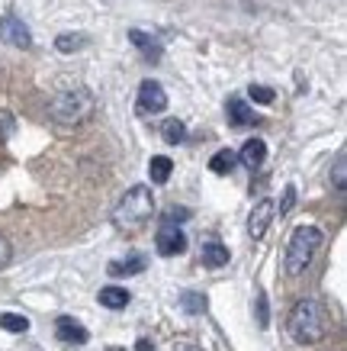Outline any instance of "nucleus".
Returning <instances> with one entry per match:
<instances>
[{
    "mask_svg": "<svg viewBox=\"0 0 347 351\" xmlns=\"http://www.w3.org/2000/svg\"><path fill=\"white\" fill-rule=\"evenodd\" d=\"M155 248H158L161 258H174V255H183L187 252V235L180 229V223H164L158 226V235H155Z\"/></svg>",
    "mask_w": 347,
    "mask_h": 351,
    "instance_id": "39448f33",
    "label": "nucleus"
},
{
    "mask_svg": "<svg viewBox=\"0 0 347 351\" xmlns=\"http://www.w3.org/2000/svg\"><path fill=\"white\" fill-rule=\"evenodd\" d=\"M155 216V193L145 184H136L123 193V200L116 203L113 210V226L119 232H138L145 229L148 219Z\"/></svg>",
    "mask_w": 347,
    "mask_h": 351,
    "instance_id": "f03ea898",
    "label": "nucleus"
},
{
    "mask_svg": "<svg viewBox=\"0 0 347 351\" xmlns=\"http://www.w3.org/2000/svg\"><path fill=\"white\" fill-rule=\"evenodd\" d=\"M187 210H177V206H174V210H168V216H164V219H170V223H183V219H187Z\"/></svg>",
    "mask_w": 347,
    "mask_h": 351,
    "instance_id": "cd10ccee",
    "label": "nucleus"
},
{
    "mask_svg": "<svg viewBox=\"0 0 347 351\" xmlns=\"http://www.w3.org/2000/svg\"><path fill=\"white\" fill-rule=\"evenodd\" d=\"M13 132H16V117L7 113V110H0V142H7Z\"/></svg>",
    "mask_w": 347,
    "mask_h": 351,
    "instance_id": "4be33fe9",
    "label": "nucleus"
},
{
    "mask_svg": "<svg viewBox=\"0 0 347 351\" xmlns=\"http://www.w3.org/2000/svg\"><path fill=\"white\" fill-rule=\"evenodd\" d=\"M235 165H238V152H231V149H219L216 155H212V161H209L212 174H229Z\"/></svg>",
    "mask_w": 347,
    "mask_h": 351,
    "instance_id": "f3484780",
    "label": "nucleus"
},
{
    "mask_svg": "<svg viewBox=\"0 0 347 351\" xmlns=\"http://www.w3.org/2000/svg\"><path fill=\"white\" fill-rule=\"evenodd\" d=\"M331 181H335L337 191H344V187H347V161H344V155H337L335 171H331Z\"/></svg>",
    "mask_w": 347,
    "mask_h": 351,
    "instance_id": "5701e85b",
    "label": "nucleus"
},
{
    "mask_svg": "<svg viewBox=\"0 0 347 351\" xmlns=\"http://www.w3.org/2000/svg\"><path fill=\"white\" fill-rule=\"evenodd\" d=\"M0 39H3L7 45H13V49H29L32 32H29V26H26L20 16L7 13V16H0Z\"/></svg>",
    "mask_w": 347,
    "mask_h": 351,
    "instance_id": "0eeeda50",
    "label": "nucleus"
},
{
    "mask_svg": "<svg viewBox=\"0 0 347 351\" xmlns=\"http://www.w3.org/2000/svg\"><path fill=\"white\" fill-rule=\"evenodd\" d=\"M161 136H164V142H168V145H180V142L187 138V126H183L180 119H164Z\"/></svg>",
    "mask_w": 347,
    "mask_h": 351,
    "instance_id": "a211bd4d",
    "label": "nucleus"
},
{
    "mask_svg": "<svg viewBox=\"0 0 347 351\" xmlns=\"http://www.w3.org/2000/svg\"><path fill=\"white\" fill-rule=\"evenodd\" d=\"M180 309H183V313H193V316H200V313L209 309V303H206L203 293H183V297H180Z\"/></svg>",
    "mask_w": 347,
    "mask_h": 351,
    "instance_id": "aec40b11",
    "label": "nucleus"
},
{
    "mask_svg": "<svg viewBox=\"0 0 347 351\" xmlns=\"http://www.w3.org/2000/svg\"><path fill=\"white\" fill-rule=\"evenodd\" d=\"M55 335H58V341H68V345H84L90 339V332L77 319H71V316H62V319L55 322Z\"/></svg>",
    "mask_w": 347,
    "mask_h": 351,
    "instance_id": "1a4fd4ad",
    "label": "nucleus"
},
{
    "mask_svg": "<svg viewBox=\"0 0 347 351\" xmlns=\"http://www.w3.org/2000/svg\"><path fill=\"white\" fill-rule=\"evenodd\" d=\"M264 158H267V145H264V138H248L242 145V152H238V161H242L244 168L257 171L264 165Z\"/></svg>",
    "mask_w": 347,
    "mask_h": 351,
    "instance_id": "9b49d317",
    "label": "nucleus"
},
{
    "mask_svg": "<svg viewBox=\"0 0 347 351\" xmlns=\"http://www.w3.org/2000/svg\"><path fill=\"white\" fill-rule=\"evenodd\" d=\"M84 45H87L84 36H71V32H64V36H58V39H55V49H58V52H64V55L77 52V49H84Z\"/></svg>",
    "mask_w": 347,
    "mask_h": 351,
    "instance_id": "412c9836",
    "label": "nucleus"
},
{
    "mask_svg": "<svg viewBox=\"0 0 347 351\" xmlns=\"http://www.w3.org/2000/svg\"><path fill=\"white\" fill-rule=\"evenodd\" d=\"M296 203V187H286L283 193V203H280V213H290V206Z\"/></svg>",
    "mask_w": 347,
    "mask_h": 351,
    "instance_id": "bb28decb",
    "label": "nucleus"
},
{
    "mask_svg": "<svg viewBox=\"0 0 347 351\" xmlns=\"http://www.w3.org/2000/svg\"><path fill=\"white\" fill-rule=\"evenodd\" d=\"M148 174H151V184H168L170 174H174V161L168 155H155L148 161Z\"/></svg>",
    "mask_w": 347,
    "mask_h": 351,
    "instance_id": "2eb2a0df",
    "label": "nucleus"
},
{
    "mask_svg": "<svg viewBox=\"0 0 347 351\" xmlns=\"http://www.w3.org/2000/svg\"><path fill=\"white\" fill-rule=\"evenodd\" d=\"M94 110H97V97L87 87H68V90H62V94H55L49 100V119L64 129L87 123L94 117Z\"/></svg>",
    "mask_w": 347,
    "mask_h": 351,
    "instance_id": "7ed1b4c3",
    "label": "nucleus"
},
{
    "mask_svg": "<svg viewBox=\"0 0 347 351\" xmlns=\"http://www.w3.org/2000/svg\"><path fill=\"white\" fill-rule=\"evenodd\" d=\"M203 265L206 267H225L229 265V248L222 242H206L203 245Z\"/></svg>",
    "mask_w": 347,
    "mask_h": 351,
    "instance_id": "dca6fc26",
    "label": "nucleus"
},
{
    "mask_svg": "<svg viewBox=\"0 0 347 351\" xmlns=\"http://www.w3.org/2000/svg\"><path fill=\"white\" fill-rule=\"evenodd\" d=\"M248 94H251L254 104H274V97H277L270 87H264V84H251V90H248Z\"/></svg>",
    "mask_w": 347,
    "mask_h": 351,
    "instance_id": "b1692460",
    "label": "nucleus"
},
{
    "mask_svg": "<svg viewBox=\"0 0 347 351\" xmlns=\"http://www.w3.org/2000/svg\"><path fill=\"white\" fill-rule=\"evenodd\" d=\"M136 351H155V345H151V341H148V339H138Z\"/></svg>",
    "mask_w": 347,
    "mask_h": 351,
    "instance_id": "c85d7f7f",
    "label": "nucleus"
},
{
    "mask_svg": "<svg viewBox=\"0 0 347 351\" xmlns=\"http://www.w3.org/2000/svg\"><path fill=\"white\" fill-rule=\"evenodd\" d=\"M0 329L3 332H29V319L20 313H0Z\"/></svg>",
    "mask_w": 347,
    "mask_h": 351,
    "instance_id": "6ab92c4d",
    "label": "nucleus"
},
{
    "mask_svg": "<svg viewBox=\"0 0 347 351\" xmlns=\"http://www.w3.org/2000/svg\"><path fill=\"white\" fill-rule=\"evenodd\" d=\"M322 242H325V235H322V229L318 226H299L293 235H290V245H286V274H303L305 267L312 265V258H316V252L322 248Z\"/></svg>",
    "mask_w": 347,
    "mask_h": 351,
    "instance_id": "20e7f679",
    "label": "nucleus"
},
{
    "mask_svg": "<svg viewBox=\"0 0 347 351\" xmlns=\"http://www.w3.org/2000/svg\"><path fill=\"white\" fill-rule=\"evenodd\" d=\"M142 271H145V258L142 255L119 258V261H110V267H106V274H113V277H136Z\"/></svg>",
    "mask_w": 347,
    "mask_h": 351,
    "instance_id": "ddd939ff",
    "label": "nucleus"
},
{
    "mask_svg": "<svg viewBox=\"0 0 347 351\" xmlns=\"http://www.w3.org/2000/svg\"><path fill=\"white\" fill-rule=\"evenodd\" d=\"M129 39H132L136 49H142V55H145L148 62H158L161 58V43L155 39V36H148V32H142V29H132L129 32Z\"/></svg>",
    "mask_w": 347,
    "mask_h": 351,
    "instance_id": "4468645a",
    "label": "nucleus"
},
{
    "mask_svg": "<svg viewBox=\"0 0 347 351\" xmlns=\"http://www.w3.org/2000/svg\"><path fill=\"white\" fill-rule=\"evenodd\" d=\"M274 213H277L274 200H261V203H257V206L251 210V216H248V235H251V239H264V232H267V226H270Z\"/></svg>",
    "mask_w": 347,
    "mask_h": 351,
    "instance_id": "6e6552de",
    "label": "nucleus"
},
{
    "mask_svg": "<svg viewBox=\"0 0 347 351\" xmlns=\"http://www.w3.org/2000/svg\"><path fill=\"white\" fill-rule=\"evenodd\" d=\"M257 326H261V329L270 326V316H267V297H264L261 290H257Z\"/></svg>",
    "mask_w": 347,
    "mask_h": 351,
    "instance_id": "393cba45",
    "label": "nucleus"
},
{
    "mask_svg": "<svg viewBox=\"0 0 347 351\" xmlns=\"http://www.w3.org/2000/svg\"><path fill=\"white\" fill-rule=\"evenodd\" d=\"M168 110V94L158 81H142L138 87V113L151 117V113H164Z\"/></svg>",
    "mask_w": 347,
    "mask_h": 351,
    "instance_id": "423d86ee",
    "label": "nucleus"
},
{
    "mask_svg": "<svg viewBox=\"0 0 347 351\" xmlns=\"http://www.w3.org/2000/svg\"><path fill=\"white\" fill-rule=\"evenodd\" d=\"M13 258V245L7 242V235H0V267H7Z\"/></svg>",
    "mask_w": 347,
    "mask_h": 351,
    "instance_id": "a878e982",
    "label": "nucleus"
},
{
    "mask_svg": "<svg viewBox=\"0 0 347 351\" xmlns=\"http://www.w3.org/2000/svg\"><path fill=\"white\" fill-rule=\"evenodd\" d=\"M97 300H100V306L106 309H126L129 303H132V293H129L126 287H100V293H97Z\"/></svg>",
    "mask_w": 347,
    "mask_h": 351,
    "instance_id": "f8f14e48",
    "label": "nucleus"
},
{
    "mask_svg": "<svg viewBox=\"0 0 347 351\" xmlns=\"http://www.w3.org/2000/svg\"><path fill=\"white\" fill-rule=\"evenodd\" d=\"M225 117H229V126L235 129H244V126H254L257 123V113H254L242 97H231L229 107H225Z\"/></svg>",
    "mask_w": 347,
    "mask_h": 351,
    "instance_id": "9d476101",
    "label": "nucleus"
},
{
    "mask_svg": "<svg viewBox=\"0 0 347 351\" xmlns=\"http://www.w3.org/2000/svg\"><path fill=\"white\" fill-rule=\"evenodd\" d=\"M286 329H290V335H293L299 345H318V341L328 335V329H331V313H328V306L322 300L305 297L290 309Z\"/></svg>",
    "mask_w": 347,
    "mask_h": 351,
    "instance_id": "f257e3e1",
    "label": "nucleus"
}]
</instances>
